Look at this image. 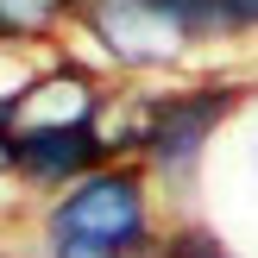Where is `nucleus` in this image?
Returning a JSON list of instances; mask_svg holds the SVG:
<instances>
[{
    "label": "nucleus",
    "instance_id": "f257e3e1",
    "mask_svg": "<svg viewBox=\"0 0 258 258\" xmlns=\"http://www.w3.org/2000/svg\"><path fill=\"white\" fill-rule=\"evenodd\" d=\"M164 189L145 176V164H101L63 196L38 202L32 246H76L101 258H151L164 246L176 214H164Z\"/></svg>",
    "mask_w": 258,
    "mask_h": 258
},
{
    "label": "nucleus",
    "instance_id": "f03ea898",
    "mask_svg": "<svg viewBox=\"0 0 258 258\" xmlns=\"http://www.w3.org/2000/svg\"><path fill=\"white\" fill-rule=\"evenodd\" d=\"M233 107H239L233 82H183V88L151 95V126H145V145H139V164L164 189V202H183L196 189L202 158H208L214 133L233 120Z\"/></svg>",
    "mask_w": 258,
    "mask_h": 258
},
{
    "label": "nucleus",
    "instance_id": "7ed1b4c3",
    "mask_svg": "<svg viewBox=\"0 0 258 258\" xmlns=\"http://www.w3.org/2000/svg\"><path fill=\"white\" fill-rule=\"evenodd\" d=\"M107 107V82L76 57H50L32 76V88L13 107V133H57V126H95Z\"/></svg>",
    "mask_w": 258,
    "mask_h": 258
},
{
    "label": "nucleus",
    "instance_id": "20e7f679",
    "mask_svg": "<svg viewBox=\"0 0 258 258\" xmlns=\"http://www.w3.org/2000/svg\"><path fill=\"white\" fill-rule=\"evenodd\" d=\"M113 164L101 151L95 126H57V133H13V176L25 183L32 202H50L63 196L70 183H82L88 170Z\"/></svg>",
    "mask_w": 258,
    "mask_h": 258
},
{
    "label": "nucleus",
    "instance_id": "39448f33",
    "mask_svg": "<svg viewBox=\"0 0 258 258\" xmlns=\"http://www.w3.org/2000/svg\"><path fill=\"white\" fill-rule=\"evenodd\" d=\"M82 13V0H0V44H44Z\"/></svg>",
    "mask_w": 258,
    "mask_h": 258
},
{
    "label": "nucleus",
    "instance_id": "423d86ee",
    "mask_svg": "<svg viewBox=\"0 0 258 258\" xmlns=\"http://www.w3.org/2000/svg\"><path fill=\"white\" fill-rule=\"evenodd\" d=\"M158 252H164V258H233L202 221H189V214H176V221H170V233H164Z\"/></svg>",
    "mask_w": 258,
    "mask_h": 258
},
{
    "label": "nucleus",
    "instance_id": "0eeeda50",
    "mask_svg": "<svg viewBox=\"0 0 258 258\" xmlns=\"http://www.w3.org/2000/svg\"><path fill=\"white\" fill-rule=\"evenodd\" d=\"M0 258H38V246H32V227H25V233H0Z\"/></svg>",
    "mask_w": 258,
    "mask_h": 258
},
{
    "label": "nucleus",
    "instance_id": "6e6552de",
    "mask_svg": "<svg viewBox=\"0 0 258 258\" xmlns=\"http://www.w3.org/2000/svg\"><path fill=\"white\" fill-rule=\"evenodd\" d=\"M151 258H164V252H151Z\"/></svg>",
    "mask_w": 258,
    "mask_h": 258
},
{
    "label": "nucleus",
    "instance_id": "1a4fd4ad",
    "mask_svg": "<svg viewBox=\"0 0 258 258\" xmlns=\"http://www.w3.org/2000/svg\"><path fill=\"white\" fill-rule=\"evenodd\" d=\"M252 158H258V151H252Z\"/></svg>",
    "mask_w": 258,
    "mask_h": 258
}]
</instances>
